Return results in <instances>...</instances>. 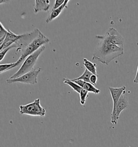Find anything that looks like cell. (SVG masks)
Returning <instances> with one entry per match:
<instances>
[{
	"label": "cell",
	"mask_w": 138,
	"mask_h": 147,
	"mask_svg": "<svg viewBox=\"0 0 138 147\" xmlns=\"http://www.w3.org/2000/svg\"><path fill=\"white\" fill-rule=\"evenodd\" d=\"M95 38L99 40V42L93 55L92 60L108 65L112 61L124 55V48L109 43L102 35H97Z\"/></svg>",
	"instance_id": "obj_1"
},
{
	"label": "cell",
	"mask_w": 138,
	"mask_h": 147,
	"mask_svg": "<svg viewBox=\"0 0 138 147\" xmlns=\"http://www.w3.org/2000/svg\"><path fill=\"white\" fill-rule=\"evenodd\" d=\"M49 38L42 34L40 31L38 37L36 38L23 50L22 51L21 55L17 61H16L14 67L20 65L22 63H23V61L28 57L36 52L41 47L44 46L45 44H49Z\"/></svg>",
	"instance_id": "obj_2"
},
{
	"label": "cell",
	"mask_w": 138,
	"mask_h": 147,
	"mask_svg": "<svg viewBox=\"0 0 138 147\" xmlns=\"http://www.w3.org/2000/svg\"><path fill=\"white\" fill-rule=\"evenodd\" d=\"M45 49V46H43L39 48L36 52L28 57L22 63L20 69L15 74H14L12 76H11L9 79H12L18 78L22 76L29 72L32 69H34V66L36 64L39 57L44 51Z\"/></svg>",
	"instance_id": "obj_3"
},
{
	"label": "cell",
	"mask_w": 138,
	"mask_h": 147,
	"mask_svg": "<svg viewBox=\"0 0 138 147\" xmlns=\"http://www.w3.org/2000/svg\"><path fill=\"white\" fill-rule=\"evenodd\" d=\"M20 109V113L21 114L42 117H45L46 114V111L41 105L40 99L39 98L30 104L21 105Z\"/></svg>",
	"instance_id": "obj_4"
},
{
	"label": "cell",
	"mask_w": 138,
	"mask_h": 147,
	"mask_svg": "<svg viewBox=\"0 0 138 147\" xmlns=\"http://www.w3.org/2000/svg\"><path fill=\"white\" fill-rule=\"evenodd\" d=\"M41 71V68L33 69L29 72L25 74L18 78L12 79H8L6 80V82L8 84L16 82H20L23 84L34 85L37 83V77Z\"/></svg>",
	"instance_id": "obj_5"
},
{
	"label": "cell",
	"mask_w": 138,
	"mask_h": 147,
	"mask_svg": "<svg viewBox=\"0 0 138 147\" xmlns=\"http://www.w3.org/2000/svg\"><path fill=\"white\" fill-rule=\"evenodd\" d=\"M103 37L109 43L124 48V38L114 28H110L103 35Z\"/></svg>",
	"instance_id": "obj_6"
},
{
	"label": "cell",
	"mask_w": 138,
	"mask_h": 147,
	"mask_svg": "<svg viewBox=\"0 0 138 147\" xmlns=\"http://www.w3.org/2000/svg\"><path fill=\"white\" fill-rule=\"evenodd\" d=\"M39 31L40 30L37 28L31 32L21 35V38L15 43L17 47L16 52H18L20 50H23L28 45H29L38 37Z\"/></svg>",
	"instance_id": "obj_7"
},
{
	"label": "cell",
	"mask_w": 138,
	"mask_h": 147,
	"mask_svg": "<svg viewBox=\"0 0 138 147\" xmlns=\"http://www.w3.org/2000/svg\"><path fill=\"white\" fill-rule=\"evenodd\" d=\"M129 102L127 98L125 95H122L116 104L115 113L113 116H111V122L112 124L116 125L118 120L119 119L121 113L124 110L129 107Z\"/></svg>",
	"instance_id": "obj_8"
},
{
	"label": "cell",
	"mask_w": 138,
	"mask_h": 147,
	"mask_svg": "<svg viewBox=\"0 0 138 147\" xmlns=\"http://www.w3.org/2000/svg\"><path fill=\"white\" fill-rule=\"evenodd\" d=\"M126 87L125 86L118 88H114L111 87H108V90L110 92L113 100V108L111 116H113L115 113L116 104L118 103L119 99L120 98L121 95L126 93Z\"/></svg>",
	"instance_id": "obj_9"
},
{
	"label": "cell",
	"mask_w": 138,
	"mask_h": 147,
	"mask_svg": "<svg viewBox=\"0 0 138 147\" xmlns=\"http://www.w3.org/2000/svg\"><path fill=\"white\" fill-rule=\"evenodd\" d=\"M8 34L3 41V43L1 45L0 51L11 46L13 44L15 43L21 38V35H16L9 29H8Z\"/></svg>",
	"instance_id": "obj_10"
},
{
	"label": "cell",
	"mask_w": 138,
	"mask_h": 147,
	"mask_svg": "<svg viewBox=\"0 0 138 147\" xmlns=\"http://www.w3.org/2000/svg\"><path fill=\"white\" fill-rule=\"evenodd\" d=\"M49 0H36L34 6V12L37 13L41 11H47L50 8Z\"/></svg>",
	"instance_id": "obj_11"
},
{
	"label": "cell",
	"mask_w": 138,
	"mask_h": 147,
	"mask_svg": "<svg viewBox=\"0 0 138 147\" xmlns=\"http://www.w3.org/2000/svg\"><path fill=\"white\" fill-rule=\"evenodd\" d=\"M70 1L69 0H65L64 3L62 5H61L60 7H59L57 9L55 10H52V11L49 15V16L47 17L45 22L47 23H49V22H51L52 21L55 20L56 18H58L62 12L63 11L65 8H66L68 7V4Z\"/></svg>",
	"instance_id": "obj_12"
},
{
	"label": "cell",
	"mask_w": 138,
	"mask_h": 147,
	"mask_svg": "<svg viewBox=\"0 0 138 147\" xmlns=\"http://www.w3.org/2000/svg\"><path fill=\"white\" fill-rule=\"evenodd\" d=\"M83 61H84L83 63V65H84L86 69H87L93 74L98 75L97 74V64L95 63H92L91 61H89L85 58H83Z\"/></svg>",
	"instance_id": "obj_13"
},
{
	"label": "cell",
	"mask_w": 138,
	"mask_h": 147,
	"mask_svg": "<svg viewBox=\"0 0 138 147\" xmlns=\"http://www.w3.org/2000/svg\"><path fill=\"white\" fill-rule=\"evenodd\" d=\"M64 83L65 84L68 85L69 86L71 87L73 91L76 92L78 93H80V91H82L83 88L79 86L77 84L71 80V79H70L68 78H64Z\"/></svg>",
	"instance_id": "obj_14"
},
{
	"label": "cell",
	"mask_w": 138,
	"mask_h": 147,
	"mask_svg": "<svg viewBox=\"0 0 138 147\" xmlns=\"http://www.w3.org/2000/svg\"><path fill=\"white\" fill-rule=\"evenodd\" d=\"M83 88L87 91L88 92L93 93H95L96 94H99V93L100 92V90L95 87V86L90 82H85L83 86Z\"/></svg>",
	"instance_id": "obj_15"
},
{
	"label": "cell",
	"mask_w": 138,
	"mask_h": 147,
	"mask_svg": "<svg viewBox=\"0 0 138 147\" xmlns=\"http://www.w3.org/2000/svg\"><path fill=\"white\" fill-rule=\"evenodd\" d=\"M0 26H1V27H0L1 28V29H0V45H1L3 43V41L7 35L8 34V29H6L4 28L1 22L0 23Z\"/></svg>",
	"instance_id": "obj_16"
},
{
	"label": "cell",
	"mask_w": 138,
	"mask_h": 147,
	"mask_svg": "<svg viewBox=\"0 0 138 147\" xmlns=\"http://www.w3.org/2000/svg\"><path fill=\"white\" fill-rule=\"evenodd\" d=\"M92 74H93L91 73L90 71H89L87 69H85L84 73L82 74L80 77H79L78 78H75V79H81L85 82H90V78L91 76H92Z\"/></svg>",
	"instance_id": "obj_17"
},
{
	"label": "cell",
	"mask_w": 138,
	"mask_h": 147,
	"mask_svg": "<svg viewBox=\"0 0 138 147\" xmlns=\"http://www.w3.org/2000/svg\"><path fill=\"white\" fill-rule=\"evenodd\" d=\"M80 102L82 105H84L86 102V100L89 97V92L85 90L84 89H82V91H80Z\"/></svg>",
	"instance_id": "obj_18"
},
{
	"label": "cell",
	"mask_w": 138,
	"mask_h": 147,
	"mask_svg": "<svg viewBox=\"0 0 138 147\" xmlns=\"http://www.w3.org/2000/svg\"><path fill=\"white\" fill-rule=\"evenodd\" d=\"M15 63H9V64H1L0 65V74H2L4 72L8 71L10 69L14 68V66L15 65Z\"/></svg>",
	"instance_id": "obj_19"
},
{
	"label": "cell",
	"mask_w": 138,
	"mask_h": 147,
	"mask_svg": "<svg viewBox=\"0 0 138 147\" xmlns=\"http://www.w3.org/2000/svg\"><path fill=\"white\" fill-rule=\"evenodd\" d=\"M17 48L16 44L14 43L13 44V45H12L11 46L3 50L0 51V61H2V60L4 59V57L5 56L6 54L7 53V52H8L9 50H10L11 49H12L13 48H16L17 49Z\"/></svg>",
	"instance_id": "obj_20"
},
{
	"label": "cell",
	"mask_w": 138,
	"mask_h": 147,
	"mask_svg": "<svg viewBox=\"0 0 138 147\" xmlns=\"http://www.w3.org/2000/svg\"><path fill=\"white\" fill-rule=\"evenodd\" d=\"M65 2V0H56L55 3L52 8V10L58 8L61 5H62Z\"/></svg>",
	"instance_id": "obj_21"
},
{
	"label": "cell",
	"mask_w": 138,
	"mask_h": 147,
	"mask_svg": "<svg viewBox=\"0 0 138 147\" xmlns=\"http://www.w3.org/2000/svg\"><path fill=\"white\" fill-rule=\"evenodd\" d=\"M98 75H95V74H92L90 78V82L93 85H95L97 84V82L98 80Z\"/></svg>",
	"instance_id": "obj_22"
},
{
	"label": "cell",
	"mask_w": 138,
	"mask_h": 147,
	"mask_svg": "<svg viewBox=\"0 0 138 147\" xmlns=\"http://www.w3.org/2000/svg\"><path fill=\"white\" fill-rule=\"evenodd\" d=\"M133 82L135 84H138V68H137V73H136L135 77L134 79Z\"/></svg>",
	"instance_id": "obj_23"
},
{
	"label": "cell",
	"mask_w": 138,
	"mask_h": 147,
	"mask_svg": "<svg viewBox=\"0 0 138 147\" xmlns=\"http://www.w3.org/2000/svg\"><path fill=\"white\" fill-rule=\"evenodd\" d=\"M9 1H4V0H1L0 1V4H2V3H7V2H8Z\"/></svg>",
	"instance_id": "obj_24"
},
{
	"label": "cell",
	"mask_w": 138,
	"mask_h": 147,
	"mask_svg": "<svg viewBox=\"0 0 138 147\" xmlns=\"http://www.w3.org/2000/svg\"></svg>",
	"instance_id": "obj_25"
}]
</instances>
